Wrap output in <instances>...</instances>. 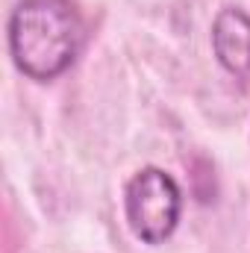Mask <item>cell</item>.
<instances>
[{"label":"cell","instance_id":"obj_2","mask_svg":"<svg viewBox=\"0 0 250 253\" xmlns=\"http://www.w3.org/2000/svg\"><path fill=\"white\" fill-rule=\"evenodd\" d=\"M124 209L135 239H141L144 245H162L177 230L183 194L171 174L159 168H144L126 183Z\"/></svg>","mask_w":250,"mask_h":253},{"label":"cell","instance_id":"obj_1","mask_svg":"<svg viewBox=\"0 0 250 253\" xmlns=\"http://www.w3.org/2000/svg\"><path fill=\"white\" fill-rule=\"evenodd\" d=\"M85 42L71 0H21L9 18V50L30 80H56L77 62Z\"/></svg>","mask_w":250,"mask_h":253},{"label":"cell","instance_id":"obj_3","mask_svg":"<svg viewBox=\"0 0 250 253\" xmlns=\"http://www.w3.org/2000/svg\"><path fill=\"white\" fill-rule=\"evenodd\" d=\"M212 50L233 77L250 74V18L242 9H221L212 24Z\"/></svg>","mask_w":250,"mask_h":253}]
</instances>
